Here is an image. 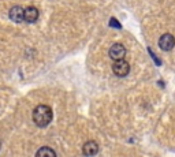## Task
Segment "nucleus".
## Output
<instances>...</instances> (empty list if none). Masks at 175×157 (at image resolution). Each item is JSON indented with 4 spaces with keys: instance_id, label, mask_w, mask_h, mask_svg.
Masks as SVG:
<instances>
[{
    "instance_id": "nucleus-10",
    "label": "nucleus",
    "mask_w": 175,
    "mask_h": 157,
    "mask_svg": "<svg viewBox=\"0 0 175 157\" xmlns=\"http://www.w3.org/2000/svg\"><path fill=\"white\" fill-rule=\"evenodd\" d=\"M148 51H149V53H151V56H152V58L155 59V63H156V64H159V66H160V64H162V62H160V59H157L156 56H155V53H153V52H152V51H151V49H148Z\"/></svg>"
},
{
    "instance_id": "nucleus-2",
    "label": "nucleus",
    "mask_w": 175,
    "mask_h": 157,
    "mask_svg": "<svg viewBox=\"0 0 175 157\" xmlns=\"http://www.w3.org/2000/svg\"><path fill=\"white\" fill-rule=\"evenodd\" d=\"M112 71L116 76H126L130 72V64L126 62L125 59L122 60H116L112 64Z\"/></svg>"
},
{
    "instance_id": "nucleus-6",
    "label": "nucleus",
    "mask_w": 175,
    "mask_h": 157,
    "mask_svg": "<svg viewBox=\"0 0 175 157\" xmlns=\"http://www.w3.org/2000/svg\"><path fill=\"white\" fill-rule=\"evenodd\" d=\"M82 153L86 157H92L94 154H97L99 153V145H97V142H94V141L85 142V145L82 146Z\"/></svg>"
},
{
    "instance_id": "nucleus-7",
    "label": "nucleus",
    "mask_w": 175,
    "mask_h": 157,
    "mask_svg": "<svg viewBox=\"0 0 175 157\" xmlns=\"http://www.w3.org/2000/svg\"><path fill=\"white\" fill-rule=\"evenodd\" d=\"M38 19V10L33 6H29L25 8V22L33 23Z\"/></svg>"
},
{
    "instance_id": "nucleus-11",
    "label": "nucleus",
    "mask_w": 175,
    "mask_h": 157,
    "mask_svg": "<svg viewBox=\"0 0 175 157\" xmlns=\"http://www.w3.org/2000/svg\"><path fill=\"white\" fill-rule=\"evenodd\" d=\"M0 145H1V144H0Z\"/></svg>"
},
{
    "instance_id": "nucleus-8",
    "label": "nucleus",
    "mask_w": 175,
    "mask_h": 157,
    "mask_svg": "<svg viewBox=\"0 0 175 157\" xmlns=\"http://www.w3.org/2000/svg\"><path fill=\"white\" fill-rule=\"evenodd\" d=\"M36 157H56V153L50 146H43V148H40L37 150Z\"/></svg>"
},
{
    "instance_id": "nucleus-3",
    "label": "nucleus",
    "mask_w": 175,
    "mask_h": 157,
    "mask_svg": "<svg viewBox=\"0 0 175 157\" xmlns=\"http://www.w3.org/2000/svg\"><path fill=\"white\" fill-rule=\"evenodd\" d=\"M174 45H175V38L170 33H164V34L159 38V47H160V49L164 51V52L171 51L174 48Z\"/></svg>"
},
{
    "instance_id": "nucleus-5",
    "label": "nucleus",
    "mask_w": 175,
    "mask_h": 157,
    "mask_svg": "<svg viewBox=\"0 0 175 157\" xmlns=\"http://www.w3.org/2000/svg\"><path fill=\"white\" fill-rule=\"evenodd\" d=\"M126 55V48L123 47L122 44H114L111 48H109V58L114 59L115 62L116 60H122V59L125 58Z\"/></svg>"
},
{
    "instance_id": "nucleus-4",
    "label": "nucleus",
    "mask_w": 175,
    "mask_h": 157,
    "mask_svg": "<svg viewBox=\"0 0 175 157\" xmlns=\"http://www.w3.org/2000/svg\"><path fill=\"white\" fill-rule=\"evenodd\" d=\"M8 17L14 22H23L25 21V8H22L21 6H14L8 11Z\"/></svg>"
},
{
    "instance_id": "nucleus-1",
    "label": "nucleus",
    "mask_w": 175,
    "mask_h": 157,
    "mask_svg": "<svg viewBox=\"0 0 175 157\" xmlns=\"http://www.w3.org/2000/svg\"><path fill=\"white\" fill-rule=\"evenodd\" d=\"M52 120V109L48 105L40 104L33 109V122L37 127H47Z\"/></svg>"
},
{
    "instance_id": "nucleus-9",
    "label": "nucleus",
    "mask_w": 175,
    "mask_h": 157,
    "mask_svg": "<svg viewBox=\"0 0 175 157\" xmlns=\"http://www.w3.org/2000/svg\"><path fill=\"white\" fill-rule=\"evenodd\" d=\"M109 26H111V27H115V29H122V25L118 22L115 18H111V19H109Z\"/></svg>"
}]
</instances>
